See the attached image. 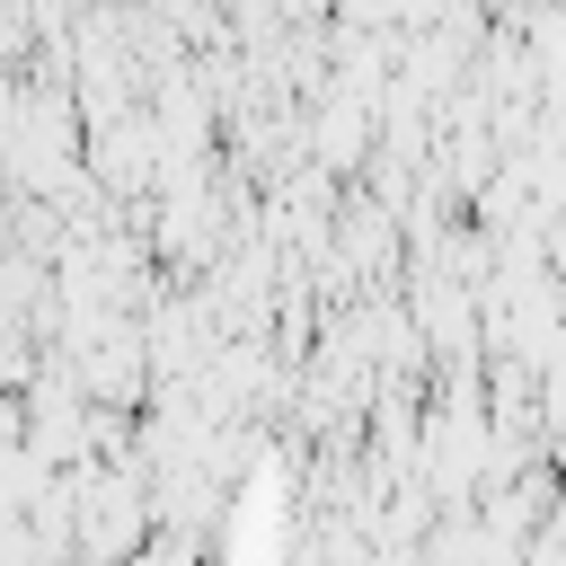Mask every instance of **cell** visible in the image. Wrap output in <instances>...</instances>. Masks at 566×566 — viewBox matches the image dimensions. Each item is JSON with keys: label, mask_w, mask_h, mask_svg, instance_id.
Segmentation results:
<instances>
[{"label": "cell", "mask_w": 566, "mask_h": 566, "mask_svg": "<svg viewBox=\"0 0 566 566\" xmlns=\"http://www.w3.org/2000/svg\"><path fill=\"white\" fill-rule=\"evenodd\" d=\"M115 142H142V159H150V142H159V133H150V124H124ZM97 168H106L115 186H133V150H97Z\"/></svg>", "instance_id": "obj_1"}]
</instances>
